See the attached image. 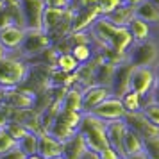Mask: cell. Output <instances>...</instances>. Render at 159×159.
<instances>
[{"label":"cell","mask_w":159,"mask_h":159,"mask_svg":"<svg viewBox=\"0 0 159 159\" xmlns=\"http://www.w3.org/2000/svg\"><path fill=\"white\" fill-rule=\"evenodd\" d=\"M88 32L97 50H113L116 54H127L130 45L134 43L127 27H118L106 16H98L89 25Z\"/></svg>","instance_id":"obj_1"},{"label":"cell","mask_w":159,"mask_h":159,"mask_svg":"<svg viewBox=\"0 0 159 159\" xmlns=\"http://www.w3.org/2000/svg\"><path fill=\"white\" fill-rule=\"evenodd\" d=\"M77 132L82 136L88 150L100 154L106 148H109L107 138H106V122L98 120L91 113H82V118H80V122H79Z\"/></svg>","instance_id":"obj_2"},{"label":"cell","mask_w":159,"mask_h":159,"mask_svg":"<svg viewBox=\"0 0 159 159\" xmlns=\"http://www.w3.org/2000/svg\"><path fill=\"white\" fill-rule=\"evenodd\" d=\"M29 73L27 61L20 59L15 54H7L0 61V88L11 89V88L22 86Z\"/></svg>","instance_id":"obj_3"},{"label":"cell","mask_w":159,"mask_h":159,"mask_svg":"<svg viewBox=\"0 0 159 159\" xmlns=\"http://www.w3.org/2000/svg\"><path fill=\"white\" fill-rule=\"evenodd\" d=\"M127 63L132 66H156L159 63V45L154 39L134 41L127 50Z\"/></svg>","instance_id":"obj_4"},{"label":"cell","mask_w":159,"mask_h":159,"mask_svg":"<svg viewBox=\"0 0 159 159\" xmlns=\"http://www.w3.org/2000/svg\"><path fill=\"white\" fill-rule=\"evenodd\" d=\"M48 47H52V41L41 29H25L23 41L15 56H18L23 61H30V59L36 57L38 54L47 50Z\"/></svg>","instance_id":"obj_5"},{"label":"cell","mask_w":159,"mask_h":159,"mask_svg":"<svg viewBox=\"0 0 159 159\" xmlns=\"http://www.w3.org/2000/svg\"><path fill=\"white\" fill-rule=\"evenodd\" d=\"M156 84V66H132L129 75V89L138 93L141 98H148Z\"/></svg>","instance_id":"obj_6"},{"label":"cell","mask_w":159,"mask_h":159,"mask_svg":"<svg viewBox=\"0 0 159 159\" xmlns=\"http://www.w3.org/2000/svg\"><path fill=\"white\" fill-rule=\"evenodd\" d=\"M43 0H20V16L23 29H41Z\"/></svg>","instance_id":"obj_7"},{"label":"cell","mask_w":159,"mask_h":159,"mask_svg":"<svg viewBox=\"0 0 159 159\" xmlns=\"http://www.w3.org/2000/svg\"><path fill=\"white\" fill-rule=\"evenodd\" d=\"M123 122L127 123V127L134 130L143 141L145 139H150V138L159 136V127L148 122V120L143 116L141 111H138V113H125Z\"/></svg>","instance_id":"obj_8"},{"label":"cell","mask_w":159,"mask_h":159,"mask_svg":"<svg viewBox=\"0 0 159 159\" xmlns=\"http://www.w3.org/2000/svg\"><path fill=\"white\" fill-rule=\"evenodd\" d=\"M4 106L9 109H30L34 106V91L23 86L4 89Z\"/></svg>","instance_id":"obj_9"},{"label":"cell","mask_w":159,"mask_h":159,"mask_svg":"<svg viewBox=\"0 0 159 159\" xmlns=\"http://www.w3.org/2000/svg\"><path fill=\"white\" fill-rule=\"evenodd\" d=\"M91 115L97 116L102 122H115V120H123L125 109H123L120 98L109 97V98H106L102 104H98V106L91 111Z\"/></svg>","instance_id":"obj_10"},{"label":"cell","mask_w":159,"mask_h":159,"mask_svg":"<svg viewBox=\"0 0 159 159\" xmlns=\"http://www.w3.org/2000/svg\"><path fill=\"white\" fill-rule=\"evenodd\" d=\"M25 36V29L20 25H6L0 27V45L7 54H16Z\"/></svg>","instance_id":"obj_11"},{"label":"cell","mask_w":159,"mask_h":159,"mask_svg":"<svg viewBox=\"0 0 159 159\" xmlns=\"http://www.w3.org/2000/svg\"><path fill=\"white\" fill-rule=\"evenodd\" d=\"M113 97L111 95V89L106 86H97V84H91V86L82 88V113H91L98 104Z\"/></svg>","instance_id":"obj_12"},{"label":"cell","mask_w":159,"mask_h":159,"mask_svg":"<svg viewBox=\"0 0 159 159\" xmlns=\"http://www.w3.org/2000/svg\"><path fill=\"white\" fill-rule=\"evenodd\" d=\"M130 70H132V65H129L127 61L115 66V73H113V79H111V84H109V89H111V95L113 97L120 98L123 93L129 91Z\"/></svg>","instance_id":"obj_13"},{"label":"cell","mask_w":159,"mask_h":159,"mask_svg":"<svg viewBox=\"0 0 159 159\" xmlns=\"http://www.w3.org/2000/svg\"><path fill=\"white\" fill-rule=\"evenodd\" d=\"M127 132V123L123 120L115 122H106V138H107L109 147L123 157V138Z\"/></svg>","instance_id":"obj_14"},{"label":"cell","mask_w":159,"mask_h":159,"mask_svg":"<svg viewBox=\"0 0 159 159\" xmlns=\"http://www.w3.org/2000/svg\"><path fill=\"white\" fill-rule=\"evenodd\" d=\"M36 154H39L43 159L57 157V156L63 154V143L57 141V139L52 136V134H48V132H41V134H38Z\"/></svg>","instance_id":"obj_15"},{"label":"cell","mask_w":159,"mask_h":159,"mask_svg":"<svg viewBox=\"0 0 159 159\" xmlns=\"http://www.w3.org/2000/svg\"><path fill=\"white\" fill-rule=\"evenodd\" d=\"M100 15V9L98 6L95 7H88V9H77L73 11L72 16V32H79V30H88L89 25L98 18Z\"/></svg>","instance_id":"obj_16"},{"label":"cell","mask_w":159,"mask_h":159,"mask_svg":"<svg viewBox=\"0 0 159 159\" xmlns=\"http://www.w3.org/2000/svg\"><path fill=\"white\" fill-rule=\"evenodd\" d=\"M88 152V147L79 132H75L70 139L63 141V157L65 159H82V156Z\"/></svg>","instance_id":"obj_17"},{"label":"cell","mask_w":159,"mask_h":159,"mask_svg":"<svg viewBox=\"0 0 159 159\" xmlns=\"http://www.w3.org/2000/svg\"><path fill=\"white\" fill-rule=\"evenodd\" d=\"M61 109L63 111L82 113V88L73 86L70 89H66L65 97L61 98Z\"/></svg>","instance_id":"obj_18"},{"label":"cell","mask_w":159,"mask_h":159,"mask_svg":"<svg viewBox=\"0 0 159 159\" xmlns=\"http://www.w3.org/2000/svg\"><path fill=\"white\" fill-rule=\"evenodd\" d=\"M134 16L139 18V20H143V22H147L152 27L159 25V9L152 4L150 0H145L139 6H136L134 7Z\"/></svg>","instance_id":"obj_19"},{"label":"cell","mask_w":159,"mask_h":159,"mask_svg":"<svg viewBox=\"0 0 159 159\" xmlns=\"http://www.w3.org/2000/svg\"><path fill=\"white\" fill-rule=\"evenodd\" d=\"M75 132H77V129H73L72 125L66 122L61 115H57L56 122L52 123V127L48 129V134H52V136L56 138L57 141H61V143H63V141H66V139H70Z\"/></svg>","instance_id":"obj_20"},{"label":"cell","mask_w":159,"mask_h":159,"mask_svg":"<svg viewBox=\"0 0 159 159\" xmlns=\"http://www.w3.org/2000/svg\"><path fill=\"white\" fill-rule=\"evenodd\" d=\"M127 29H129L130 36H132L134 41H145V39H150L152 38V25H148L147 22L139 20L136 16L129 22Z\"/></svg>","instance_id":"obj_21"},{"label":"cell","mask_w":159,"mask_h":159,"mask_svg":"<svg viewBox=\"0 0 159 159\" xmlns=\"http://www.w3.org/2000/svg\"><path fill=\"white\" fill-rule=\"evenodd\" d=\"M139 152H143V139L132 129L127 127V132H125V138H123V157L134 156V154H139Z\"/></svg>","instance_id":"obj_22"},{"label":"cell","mask_w":159,"mask_h":159,"mask_svg":"<svg viewBox=\"0 0 159 159\" xmlns=\"http://www.w3.org/2000/svg\"><path fill=\"white\" fill-rule=\"evenodd\" d=\"M106 18L111 20V22L115 23V25H118V27H127L129 22L134 18V7H130L127 4H122L115 13H111V15L106 16Z\"/></svg>","instance_id":"obj_23"},{"label":"cell","mask_w":159,"mask_h":159,"mask_svg":"<svg viewBox=\"0 0 159 159\" xmlns=\"http://www.w3.org/2000/svg\"><path fill=\"white\" fill-rule=\"evenodd\" d=\"M68 52L75 57V61H77L79 65H84V63H89V61L95 57L97 48L93 47V43L91 45H72V47L68 48Z\"/></svg>","instance_id":"obj_24"},{"label":"cell","mask_w":159,"mask_h":159,"mask_svg":"<svg viewBox=\"0 0 159 159\" xmlns=\"http://www.w3.org/2000/svg\"><path fill=\"white\" fill-rule=\"evenodd\" d=\"M120 102H122L125 113H138V111H141V107H143L145 98H141L138 93H134V91L129 89L127 93H123L120 97Z\"/></svg>","instance_id":"obj_25"},{"label":"cell","mask_w":159,"mask_h":159,"mask_svg":"<svg viewBox=\"0 0 159 159\" xmlns=\"http://www.w3.org/2000/svg\"><path fill=\"white\" fill-rule=\"evenodd\" d=\"M56 68H57L59 72L63 73H73L77 68H79V63L75 61V57H73L70 52H59L57 59H56Z\"/></svg>","instance_id":"obj_26"},{"label":"cell","mask_w":159,"mask_h":159,"mask_svg":"<svg viewBox=\"0 0 159 159\" xmlns=\"http://www.w3.org/2000/svg\"><path fill=\"white\" fill-rule=\"evenodd\" d=\"M18 148H20L25 156H34L36 150H38V134L27 132V134L18 141Z\"/></svg>","instance_id":"obj_27"},{"label":"cell","mask_w":159,"mask_h":159,"mask_svg":"<svg viewBox=\"0 0 159 159\" xmlns=\"http://www.w3.org/2000/svg\"><path fill=\"white\" fill-rule=\"evenodd\" d=\"M141 113H143V116L150 123L159 127V104H156V102H152V100H145L143 107H141Z\"/></svg>","instance_id":"obj_28"},{"label":"cell","mask_w":159,"mask_h":159,"mask_svg":"<svg viewBox=\"0 0 159 159\" xmlns=\"http://www.w3.org/2000/svg\"><path fill=\"white\" fill-rule=\"evenodd\" d=\"M16 147H18V143H16L15 138H11V134L6 129H0V156L11 152Z\"/></svg>","instance_id":"obj_29"},{"label":"cell","mask_w":159,"mask_h":159,"mask_svg":"<svg viewBox=\"0 0 159 159\" xmlns=\"http://www.w3.org/2000/svg\"><path fill=\"white\" fill-rule=\"evenodd\" d=\"M143 152L148 159H159V136L145 139L143 141Z\"/></svg>","instance_id":"obj_30"},{"label":"cell","mask_w":159,"mask_h":159,"mask_svg":"<svg viewBox=\"0 0 159 159\" xmlns=\"http://www.w3.org/2000/svg\"><path fill=\"white\" fill-rule=\"evenodd\" d=\"M123 4V0H98V9L102 16H109Z\"/></svg>","instance_id":"obj_31"},{"label":"cell","mask_w":159,"mask_h":159,"mask_svg":"<svg viewBox=\"0 0 159 159\" xmlns=\"http://www.w3.org/2000/svg\"><path fill=\"white\" fill-rule=\"evenodd\" d=\"M4 129L7 130L9 134H11V138H15V139H16V143H18V141H20V139H22V138L25 136L27 132H29V130L25 129V127H23L22 123H16V122H9L7 125L4 127Z\"/></svg>","instance_id":"obj_32"},{"label":"cell","mask_w":159,"mask_h":159,"mask_svg":"<svg viewBox=\"0 0 159 159\" xmlns=\"http://www.w3.org/2000/svg\"><path fill=\"white\" fill-rule=\"evenodd\" d=\"M70 9L77 11V9H88V7H95L98 6V0H70Z\"/></svg>","instance_id":"obj_33"},{"label":"cell","mask_w":159,"mask_h":159,"mask_svg":"<svg viewBox=\"0 0 159 159\" xmlns=\"http://www.w3.org/2000/svg\"><path fill=\"white\" fill-rule=\"evenodd\" d=\"M45 7H54V9H70V0H43Z\"/></svg>","instance_id":"obj_34"},{"label":"cell","mask_w":159,"mask_h":159,"mask_svg":"<svg viewBox=\"0 0 159 159\" xmlns=\"http://www.w3.org/2000/svg\"><path fill=\"white\" fill-rule=\"evenodd\" d=\"M25 157H27V156H25V154H23L18 147H16V148H13L11 152H7V154L0 156V159H25Z\"/></svg>","instance_id":"obj_35"},{"label":"cell","mask_w":159,"mask_h":159,"mask_svg":"<svg viewBox=\"0 0 159 159\" xmlns=\"http://www.w3.org/2000/svg\"><path fill=\"white\" fill-rule=\"evenodd\" d=\"M100 159H123V157L120 154H116V152L109 147V148H106L104 152H100Z\"/></svg>","instance_id":"obj_36"},{"label":"cell","mask_w":159,"mask_h":159,"mask_svg":"<svg viewBox=\"0 0 159 159\" xmlns=\"http://www.w3.org/2000/svg\"><path fill=\"white\" fill-rule=\"evenodd\" d=\"M9 123V116H7V109L4 107H0V129H4L6 125Z\"/></svg>","instance_id":"obj_37"},{"label":"cell","mask_w":159,"mask_h":159,"mask_svg":"<svg viewBox=\"0 0 159 159\" xmlns=\"http://www.w3.org/2000/svg\"><path fill=\"white\" fill-rule=\"evenodd\" d=\"M147 100H152V102H156V104H159V86L157 84H154V88H152V91Z\"/></svg>","instance_id":"obj_38"},{"label":"cell","mask_w":159,"mask_h":159,"mask_svg":"<svg viewBox=\"0 0 159 159\" xmlns=\"http://www.w3.org/2000/svg\"><path fill=\"white\" fill-rule=\"evenodd\" d=\"M82 159H100V154H97V152H91L88 150L84 156H82Z\"/></svg>","instance_id":"obj_39"},{"label":"cell","mask_w":159,"mask_h":159,"mask_svg":"<svg viewBox=\"0 0 159 159\" xmlns=\"http://www.w3.org/2000/svg\"><path fill=\"white\" fill-rule=\"evenodd\" d=\"M123 159H148V157H147V154H145V152H139V154H134V156H127V157H123Z\"/></svg>","instance_id":"obj_40"},{"label":"cell","mask_w":159,"mask_h":159,"mask_svg":"<svg viewBox=\"0 0 159 159\" xmlns=\"http://www.w3.org/2000/svg\"><path fill=\"white\" fill-rule=\"evenodd\" d=\"M156 84L159 86V63L156 65Z\"/></svg>","instance_id":"obj_41"},{"label":"cell","mask_w":159,"mask_h":159,"mask_svg":"<svg viewBox=\"0 0 159 159\" xmlns=\"http://www.w3.org/2000/svg\"><path fill=\"white\" fill-rule=\"evenodd\" d=\"M6 56H7V52L4 50V48H2V45H0V61H2V59L6 57Z\"/></svg>","instance_id":"obj_42"},{"label":"cell","mask_w":159,"mask_h":159,"mask_svg":"<svg viewBox=\"0 0 159 159\" xmlns=\"http://www.w3.org/2000/svg\"><path fill=\"white\" fill-rule=\"evenodd\" d=\"M2 106H4V89L0 88V107H2Z\"/></svg>","instance_id":"obj_43"},{"label":"cell","mask_w":159,"mask_h":159,"mask_svg":"<svg viewBox=\"0 0 159 159\" xmlns=\"http://www.w3.org/2000/svg\"><path fill=\"white\" fill-rule=\"evenodd\" d=\"M25 159H43V157H41L39 154H34V156H27Z\"/></svg>","instance_id":"obj_44"},{"label":"cell","mask_w":159,"mask_h":159,"mask_svg":"<svg viewBox=\"0 0 159 159\" xmlns=\"http://www.w3.org/2000/svg\"><path fill=\"white\" fill-rule=\"evenodd\" d=\"M150 2H152V4H154V6H156V7L159 9V0H150Z\"/></svg>","instance_id":"obj_45"},{"label":"cell","mask_w":159,"mask_h":159,"mask_svg":"<svg viewBox=\"0 0 159 159\" xmlns=\"http://www.w3.org/2000/svg\"><path fill=\"white\" fill-rule=\"evenodd\" d=\"M52 159H65L63 156H57V157H52Z\"/></svg>","instance_id":"obj_46"}]
</instances>
